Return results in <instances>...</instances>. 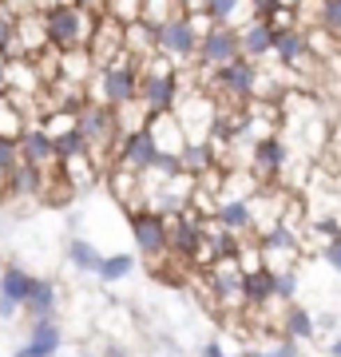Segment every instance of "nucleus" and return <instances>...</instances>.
I'll list each match as a JSON object with an SVG mask.
<instances>
[{
	"label": "nucleus",
	"mask_w": 341,
	"mask_h": 357,
	"mask_svg": "<svg viewBox=\"0 0 341 357\" xmlns=\"http://www.w3.org/2000/svg\"><path fill=\"white\" fill-rule=\"evenodd\" d=\"M183 100V76L179 64L167 56H151L139 72V103L147 107V115L155 112H175Z\"/></svg>",
	"instance_id": "f257e3e1"
},
{
	"label": "nucleus",
	"mask_w": 341,
	"mask_h": 357,
	"mask_svg": "<svg viewBox=\"0 0 341 357\" xmlns=\"http://www.w3.org/2000/svg\"><path fill=\"white\" fill-rule=\"evenodd\" d=\"M96 16L91 8L76 4V0H60L44 8V20H48V44L56 52H72V48H88L91 28H96Z\"/></svg>",
	"instance_id": "f03ea898"
},
{
	"label": "nucleus",
	"mask_w": 341,
	"mask_h": 357,
	"mask_svg": "<svg viewBox=\"0 0 341 357\" xmlns=\"http://www.w3.org/2000/svg\"><path fill=\"white\" fill-rule=\"evenodd\" d=\"M206 28H211L206 13H195V16H190V13H175L171 20L159 24V56L175 60L179 68L195 64V56H199V40H202Z\"/></svg>",
	"instance_id": "7ed1b4c3"
},
{
	"label": "nucleus",
	"mask_w": 341,
	"mask_h": 357,
	"mask_svg": "<svg viewBox=\"0 0 341 357\" xmlns=\"http://www.w3.org/2000/svg\"><path fill=\"white\" fill-rule=\"evenodd\" d=\"M258 79H262V64L250 60V56H238V60H230V64L206 72V88L218 96V103L242 107L246 100L258 96Z\"/></svg>",
	"instance_id": "20e7f679"
},
{
	"label": "nucleus",
	"mask_w": 341,
	"mask_h": 357,
	"mask_svg": "<svg viewBox=\"0 0 341 357\" xmlns=\"http://www.w3.org/2000/svg\"><path fill=\"white\" fill-rule=\"evenodd\" d=\"M139 72L143 64L139 60H131V56H123V60H115V64L100 68L96 76H91V100L100 103H112V107H127V103L139 100Z\"/></svg>",
	"instance_id": "39448f33"
},
{
	"label": "nucleus",
	"mask_w": 341,
	"mask_h": 357,
	"mask_svg": "<svg viewBox=\"0 0 341 357\" xmlns=\"http://www.w3.org/2000/svg\"><path fill=\"white\" fill-rule=\"evenodd\" d=\"M127 227H131V238H135V246L147 262L171 250V218L163 211H151V206L127 211Z\"/></svg>",
	"instance_id": "423d86ee"
},
{
	"label": "nucleus",
	"mask_w": 341,
	"mask_h": 357,
	"mask_svg": "<svg viewBox=\"0 0 341 357\" xmlns=\"http://www.w3.org/2000/svg\"><path fill=\"white\" fill-rule=\"evenodd\" d=\"M206 282H211V294H215V306L222 310L246 306V270H242L238 255L218 258L215 266H206Z\"/></svg>",
	"instance_id": "0eeeda50"
},
{
	"label": "nucleus",
	"mask_w": 341,
	"mask_h": 357,
	"mask_svg": "<svg viewBox=\"0 0 341 357\" xmlns=\"http://www.w3.org/2000/svg\"><path fill=\"white\" fill-rule=\"evenodd\" d=\"M238 56H242V32L234 24H211L199 40L195 64L206 68V72H215V68L230 64V60H238Z\"/></svg>",
	"instance_id": "6e6552de"
},
{
	"label": "nucleus",
	"mask_w": 341,
	"mask_h": 357,
	"mask_svg": "<svg viewBox=\"0 0 341 357\" xmlns=\"http://www.w3.org/2000/svg\"><path fill=\"white\" fill-rule=\"evenodd\" d=\"M88 52L96 68H107L115 60L127 56V24L112 13H100L96 16V28H91V40H88Z\"/></svg>",
	"instance_id": "1a4fd4ad"
},
{
	"label": "nucleus",
	"mask_w": 341,
	"mask_h": 357,
	"mask_svg": "<svg viewBox=\"0 0 341 357\" xmlns=\"http://www.w3.org/2000/svg\"><path fill=\"white\" fill-rule=\"evenodd\" d=\"M159 155H163V151H159L151 128L143 123V128H135V131H127V135H123L119 151H115V163L131 167V171H139V175H151V167H155Z\"/></svg>",
	"instance_id": "9d476101"
},
{
	"label": "nucleus",
	"mask_w": 341,
	"mask_h": 357,
	"mask_svg": "<svg viewBox=\"0 0 341 357\" xmlns=\"http://www.w3.org/2000/svg\"><path fill=\"white\" fill-rule=\"evenodd\" d=\"M286 167H290V151L278 135H262V139L250 143V171L262 183H278L286 175Z\"/></svg>",
	"instance_id": "9b49d317"
},
{
	"label": "nucleus",
	"mask_w": 341,
	"mask_h": 357,
	"mask_svg": "<svg viewBox=\"0 0 341 357\" xmlns=\"http://www.w3.org/2000/svg\"><path fill=\"white\" fill-rule=\"evenodd\" d=\"M32 282H36V274H28V270L16 266V262H8V266L0 270V318L4 321H13L16 314L28 306Z\"/></svg>",
	"instance_id": "f8f14e48"
},
{
	"label": "nucleus",
	"mask_w": 341,
	"mask_h": 357,
	"mask_svg": "<svg viewBox=\"0 0 341 357\" xmlns=\"http://www.w3.org/2000/svg\"><path fill=\"white\" fill-rule=\"evenodd\" d=\"M44 187H48V167H36V163H20L8 171L4 178V191L8 199H44Z\"/></svg>",
	"instance_id": "ddd939ff"
},
{
	"label": "nucleus",
	"mask_w": 341,
	"mask_h": 357,
	"mask_svg": "<svg viewBox=\"0 0 341 357\" xmlns=\"http://www.w3.org/2000/svg\"><path fill=\"white\" fill-rule=\"evenodd\" d=\"M215 218H218L227 230H234L238 238H246V234H258V215H254V203H250V199L222 195V199H218Z\"/></svg>",
	"instance_id": "4468645a"
},
{
	"label": "nucleus",
	"mask_w": 341,
	"mask_h": 357,
	"mask_svg": "<svg viewBox=\"0 0 341 357\" xmlns=\"http://www.w3.org/2000/svg\"><path fill=\"white\" fill-rule=\"evenodd\" d=\"M60 326L56 318H32V333H28V342L16 349V357H56L60 354Z\"/></svg>",
	"instance_id": "2eb2a0df"
},
{
	"label": "nucleus",
	"mask_w": 341,
	"mask_h": 357,
	"mask_svg": "<svg viewBox=\"0 0 341 357\" xmlns=\"http://www.w3.org/2000/svg\"><path fill=\"white\" fill-rule=\"evenodd\" d=\"M60 175L68 178L76 191H91L96 183L107 178V171L100 167V159L91 151H79V155H72V159H60Z\"/></svg>",
	"instance_id": "dca6fc26"
},
{
	"label": "nucleus",
	"mask_w": 341,
	"mask_h": 357,
	"mask_svg": "<svg viewBox=\"0 0 341 357\" xmlns=\"http://www.w3.org/2000/svg\"><path fill=\"white\" fill-rule=\"evenodd\" d=\"M242 56H250L262 64L266 56H274V40H278V28L270 24L266 16H254L250 24H242Z\"/></svg>",
	"instance_id": "f3484780"
},
{
	"label": "nucleus",
	"mask_w": 341,
	"mask_h": 357,
	"mask_svg": "<svg viewBox=\"0 0 341 357\" xmlns=\"http://www.w3.org/2000/svg\"><path fill=\"white\" fill-rule=\"evenodd\" d=\"M16 143H20V159H24V163H36V167H56L60 163V159H56V139L44 131V123H32Z\"/></svg>",
	"instance_id": "a211bd4d"
},
{
	"label": "nucleus",
	"mask_w": 341,
	"mask_h": 357,
	"mask_svg": "<svg viewBox=\"0 0 341 357\" xmlns=\"http://www.w3.org/2000/svg\"><path fill=\"white\" fill-rule=\"evenodd\" d=\"M147 128H151L155 143H159V151H171V155H183V147H187V131H183V123H179L175 112H155L147 115Z\"/></svg>",
	"instance_id": "6ab92c4d"
},
{
	"label": "nucleus",
	"mask_w": 341,
	"mask_h": 357,
	"mask_svg": "<svg viewBox=\"0 0 341 357\" xmlns=\"http://www.w3.org/2000/svg\"><path fill=\"white\" fill-rule=\"evenodd\" d=\"M8 84H13L16 96H40V91L48 88L36 56H16V60H8Z\"/></svg>",
	"instance_id": "aec40b11"
},
{
	"label": "nucleus",
	"mask_w": 341,
	"mask_h": 357,
	"mask_svg": "<svg viewBox=\"0 0 341 357\" xmlns=\"http://www.w3.org/2000/svg\"><path fill=\"white\" fill-rule=\"evenodd\" d=\"M127 56L131 60H139V64H147L151 56H159V24H151V20H131L127 24Z\"/></svg>",
	"instance_id": "412c9836"
},
{
	"label": "nucleus",
	"mask_w": 341,
	"mask_h": 357,
	"mask_svg": "<svg viewBox=\"0 0 341 357\" xmlns=\"http://www.w3.org/2000/svg\"><path fill=\"white\" fill-rule=\"evenodd\" d=\"M206 20L211 24H234V28H242V24H250L254 16V0H206Z\"/></svg>",
	"instance_id": "4be33fe9"
},
{
	"label": "nucleus",
	"mask_w": 341,
	"mask_h": 357,
	"mask_svg": "<svg viewBox=\"0 0 341 357\" xmlns=\"http://www.w3.org/2000/svg\"><path fill=\"white\" fill-rule=\"evenodd\" d=\"M270 302H278V274L270 266L246 274V310H266Z\"/></svg>",
	"instance_id": "5701e85b"
},
{
	"label": "nucleus",
	"mask_w": 341,
	"mask_h": 357,
	"mask_svg": "<svg viewBox=\"0 0 341 357\" xmlns=\"http://www.w3.org/2000/svg\"><path fill=\"white\" fill-rule=\"evenodd\" d=\"M28 314L32 318H56V310H60V286L56 278H36L32 282V294H28Z\"/></svg>",
	"instance_id": "b1692460"
},
{
	"label": "nucleus",
	"mask_w": 341,
	"mask_h": 357,
	"mask_svg": "<svg viewBox=\"0 0 341 357\" xmlns=\"http://www.w3.org/2000/svg\"><path fill=\"white\" fill-rule=\"evenodd\" d=\"M100 68H96V60H91L88 48H72V52H60V76L72 79V84H91V76H96Z\"/></svg>",
	"instance_id": "393cba45"
},
{
	"label": "nucleus",
	"mask_w": 341,
	"mask_h": 357,
	"mask_svg": "<svg viewBox=\"0 0 341 357\" xmlns=\"http://www.w3.org/2000/svg\"><path fill=\"white\" fill-rule=\"evenodd\" d=\"M68 262H72V270L76 274H100L103 266V255H100V246L91 243V238H72L68 243Z\"/></svg>",
	"instance_id": "a878e982"
},
{
	"label": "nucleus",
	"mask_w": 341,
	"mask_h": 357,
	"mask_svg": "<svg viewBox=\"0 0 341 357\" xmlns=\"http://www.w3.org/2000/svg\"><path fill=\"white\" fill-rule=\"evenodd\" d=\"M282 333H290V337H298V342H310L317 333V321L314 314L305 306H298V302H286V310H282Z\"/></svg>",
	"instance_id": "bb28decb"
},
{
	"label": "nucleus",
	"mask_w": 341,
	"mask_h": 357,
	"mask_svg": "<svg viewBox=\"0 0 341 357\" xmlns=\"http://www.w3.org/2000/svg\"><path fill=\"white\" fill-rule=\"evenodd\" d=\"M211 167H218V155H215L211 143H187V147H183V171H187V175L202 178Z\"/></svg>",
	"instance_id": "cd10ccee"
},
{
	"label": "nucleus",
	"mask_w": 341,
	"mask_h": 357,
	"mask_svg": "<svg viewBox=\"0 0 341 357\" xmlns=\"http://www.w3.org/2000/svg\"><path fill=\"white\" fill-rule=\"evenodd\" d=\"M131 270H135V258H131V255H107V258H103V266H100V274H96V278H100L103 286H112V282L131 278Z\"/></svg>",
	"instance_id": "c85d7f7f"
},
{
	"label": "nucleus",
	"mask_w": 341,
	"mask_h": 357,
	"mask_svg": "<svg viewBox=\"0 0 341 357\" xmlns=\"http://www.w3.org/2000/svg\"><path fill=\"white\" fill-rule=\"evenodd\" d=\"M175 13H179V0H143V20H151V24H163Z\"/></svg>",
	"instance_id": "c756f323"
},
{
	"label": "nucleus",
	"mask_w": 341,
	"mask_h": 357,
	"mask_svg": "<svg viewBox=\"0 0 341 357\" xmlns=\"http://www.w3.org/2000/svg\"><path fill=\"white\" fill-rule=\"evenodd\" d=\"M88 151V139H84V131H68V135H60L56 139V159H72V155Z\"/></svg>",
	"instance_id": "7c9ffc66"
},
{
	"label": "nucleus",
	"mask_w": 341,
	"mask_h": 357,
	"mask_svg": "<svg viewBox=\"0 0 341 357\" xmlns=\"http://www.w3.org/2000/svg\"><path fill=\"white\" fill-rule=\"evenodd\" d=\"M317 24L329 28L333 36H341V0H321V13H317Z\"/></svg>",
	"instance_id": "2f4dec72"
},
{
	"label": "nucleus",
	"mask_w": 341,
	"mask_h": 357,
	"mask_svg": "<svg viewBox=\"0 0 341 357\" xmlns=\"http://www.w3.org/2000/svg\"><path fill=\"white\" fill-rule=\"evenodd\" d=\"M107 13L119 16L123 24H131V20H139L143 16V0H107Z\"/></svg>",
	"instance_id": "473e14b6"
},
{
	"label": "nucleus",
	"mask_w": 341,
	"mask_h": 357,
	"mask_svg": "<svg viewBox=\"0 0 341 357\" xmlns=\"http://www.w3.org/2000/svg\"><path fill=\"white\" fill-rule=\"evenodd\" d=\"M278 274V302H294L298 298V266H290V270H274Z\"/></svg>",
	"instance_id": "72a5a7b5"
},
{
	"label": "nucleus",
	"mask_w": 341,
	"mask_h": 357,
	"mask_svg": "<svg viewBox=\"0 0 341 357\" xmlns=\"http://www.w3.org/2000/svg\"><path fill=\"white\" fill-rule=\"evenodd\" d=\"M298 337H290V333H282L278 342H274V349H270V357H302V349H298Z\"/></svg>",
	"instance_id": "f704fd0d"
},
{
	"label": "nucleus",
	"mask_w": 341,
	"mask_h": 357,
	"mask_svg": "<svg viewBox=\"0 0 341 357\" xmlns=\"http://www.w3.org/2000/svg\"><path fill=\"white\" fill-rule=\"evenodd\" d=\"M321 258H326L329 270H338V274H341V234H333V238L321 246Z\"/></svg>",
	"instance_id": "c9c22d12"
},
{
	"label": "nucleus",
	"mask_w": 341,
	"mask_h": 357,
	"mask_svg": "<svg viewBox=\"0 0 341 357\" xmlns=\"http://www.w3.org/2000/svg\"><path fill=\"white\" fill-rule=\"evenodd\" d=\"M100 357H135V354H131V349H127L123 342L107 337V342H103V349H100Z\"/></svg>",
	"instance_id": "e433bc0d"
},
{
	"label": "nucleus",
	"mask_w": 341,
	"mask_h": 357,
	"mask_svg": "<svg viewBox=\"0 0 341 357\" xmlns=\"http://www.w3.org/2000/svg\"><path fill=\"white\" fill-rule=\"evenodd\" d=\"M278 8H282V0H254V13L266 16V20H270V16L278 13Z\"/></svg>",
	"instance_id": "4c0bfd02"
},
{
	"label": "nucleus",
	"mask_w": 341,
	"mask_h": 357,
	"mask_svg": "<svg viewBox=\"0 0 341 357\" xmlns=\"http://www.w3.org/2000/svg\"><path fill=\"white\" fill-rule=\"evenodd\" d=\"M195 357H227V354H222V342H202Z\"/></svg>",
	"instance_id": "58836bf2"
},
{
	"label": "nucleus",
	"mask_w": 341,
	"mask_h": 357,
	"mask_svg": "<svg viewBox=\"0 0 341 357\" xmlns=\"http://www.w3.org/2000/svg\"><path fill=\"white\" fill-rule=\"evenodd\" d=\"M202 8H206V0H179V13H202Z\"/></svg>",
	"instance_id": "ea45409f"
},
{
	"label": "nucleus",
	"mask_w": 341,
	"mask_h": 357,
	"mask_svg": "<svg viewBox=\"0 0 341 357\" xmlns=\"http://www.w3.org/2000/svg\"><path fill=\"white\" fill-rule=\"evenodd\" d=\"M13 91V84H8V60L0 56V96H8Z\"/></svg>",
	"instance_id": "a19ab883"
},
{
	"label": "nucleus",
	"mask_w": 341,
	"mask_h": 357,
	"mask_svg": "<svg viewBox=\"0 0 341 357\" xmlns=\"http://www.w3.org/2000/svg\"><path fill=\"white\" fill-rule=\"evenodd\" d=\"M76 4H84V8H91V13H107V0H76Z\"/></svg>",
	"instance_id": "79ce46f5"
},
{
	"label": "nucleus",
	"mask_w": 341,
	"mask_h": 357,
	"mask_svg": "<svg viewBox=\"0 0 341 357\" xmlns=\"http://www.w3.org/2000/svg\"><path fill=\"white\" fill-rule=\"evenodd\" d=\"M326 349H329V357H341V337H333V342H326Z\"/></svg>",
	"instance_id": "37998d69"
},
{
	"label": "nucleus",
	"mask_w": 341,
	"mask_h": 357,
	"mask_svg": "<svg viewBox=\"0 0 341 357\" xmlns=\"http://www.w3.org/2000/svg\"><path fill=\"white\" fill-rule=\"evenodd\" d=\"M333 147L341 151V119H338V128H333Z\"/></svg>",
	"instance_id": "c03bdc74"
},
{
	"label": "nucleus",
	"mask_w": 341,
	"mask_h": 357,
	"mask_svg": "<svg viewBox=\"0 0 341 357\" xmlns=\"http://www.w3.org/2000/svg\"><path fill=\"white\" fill-rule=\"evenodd\" d=\"M238 357H270L266 349H246V354H238Z\"/></svg>",
	"instance_id": "a18cd8bd"
},
{
	"label": "nucleus",
	"mask_w": 341,
	"mask_h": 357,
	"mask_svg": "<svg viewBox=\"0 0 341 357\" xmlns=\"http://www.w3.org/2000/svg\"><path fill=\"white\" fill-rule=\"evenodd\" d=\"M282 4H294V8H302L305 0H282Z\"/></svg>",
	"instance_id": "49530a36"
},
{
	"label": "nucleus",
	"mask_w": 341,
	"mask_h": 357,
	"mask_svg": "<svg viewBox=\"0 0 341 357\" xmlns=\"http://www.w3.org/2000/svg\"><path fill=\"white\" fill-rule=\"evenodd\" d=\"M56 357H60V354H56ZM76 357H100V354H88V349H84V354H76Z\"/></svg>",
	"instance_id": "de8ad7c7"
},
{
	"label": "nucleus",
	"mask_w": 341,
	"mask_h": 357,
	"mask_svg": "<svg viewBox=\"0 0 341 357\" xmlns=\"http://www.w3.org/2000/svg\"><path fill=\"white\" fill-rule=\"evenodd\" d=\"M0 8H13V0H0Z\"/></svg>",
	"instance_id": "09e8293b"
},
{
	"label": "nucleus",
	"mask_w": 341,
	"mask_h": 357,
	"mask_svg": "<svg viewBox=\"0 0 341 357\" xmlns=\"http://www.w3.org/2000/svg\"><path fill=\"white\" fill-rule=\"evenodd\" d=\"M4 178H8V175H4V171H0V183H4Z\"/></svg>",
	"instance_id": "8fccbe9b"
},
{
	"label": "nucleus",
	"mask_w": 341,
	"mask_h": 357,
	"mask_svg": "<svg viewBox=\"0 0 341 357\" xmlns=\"http://www.w3.org/2000/svg\"><path fill=\"white\" fill-rule=\"evenodd\" d=\"M0 103H4V96H0Z\"/></svg>",
	"instance_id": "3c124183"
},
{
	"label": "nucleus",
	"mask_w": 341,
	"mask_h": 357,
	"mask_svg": "<svg viewBox=\"0 0 341 357\" xmlns=\"http://www.w3.org/2000/svg\"><path fill=\"white\" fill-rule=\"evenodd\" d=\"M338 88H341V79H338Z\"/></svg>",
	"instance_id": "603ef678"
},
{
	"label": "nucleus",
	"mask_w": 341,
	"mask_h": 357,
	"mask_svg": "<svg viewBox=\"0 0 341 357\" xmlns=\"http://www.w3.org/2000/svg\"><path fill=\"white\" fill-rule=\"evenodd\" d=\"M171 357H175V354H171Z\"/></svg>",
	"instance_id": "864d4df0"
},
{
	"label": "nucleus",
	"mask_w": 341,
	"mask_h": 357,
	"mask_svg": "<svg viewBox=\"0 0 341 357\" xmlns=\"http://www.w3.org/2000/svg\"><path fill=\"white\" fill-rule=\"evenodd\" d=\"M302 357H305V354H302Z\"/></svg>",
	"instance_id": "5fc2aeb1"
}]
</instances>
